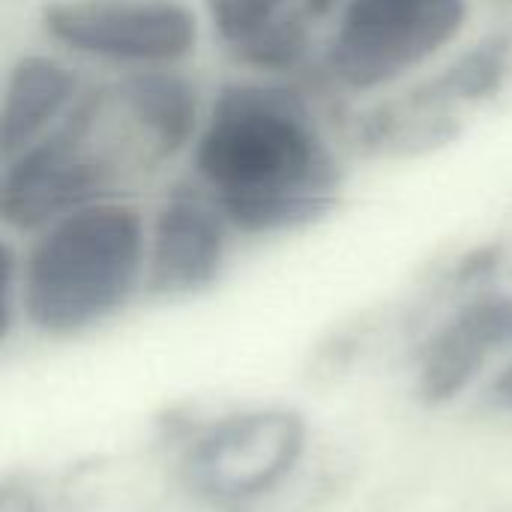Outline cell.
Segmentation results:
<instances>
[{
  "label": "cell",
  "instance_id": "cell-3",
  "mask_svg": "<svg viewBox=\"0 0 512 512\" xmlns=\"http://www.w3.org/2000/svg\"><path fill=\"white\" fill-rule=\"evenodd\" d=\"M471 21V0H342L318 66L345 96H378L438 60Z\"/></svg>",
  "mask_w": 512,
  "mask_h": 512
},
{
  "label": "cell",
  "instance_id": "cell-13",
  "mask_svg": "<svg viewBox=\"0 0 512 512\" xmlns=\"http://www.w3.org/2000/svg\"><path fill=\"white\" fill-rule=\"evenodd\" d=\"M0 512H36L33 510V504H30V498L27 495H12V492H6L3 495V507Z\"/></svg>",
  "mask_w": 512,
  "mask_h": 512
},
{
  "label": "cell",
  "instance_id": "cell-11",
  "mask_svg": "<svg viewBox=\"0 0 512 512\" xmlns=\"http://www.w3.org/2000/svg\"><path fill=\"white\" fill-rule=\"evenodd\" d=\"M512 72V39L504 33L486 36L459 51L435 75L399 93L408 105L444 120L465 123V114L495 99Z\"/></svg>",
  "mask_w": 512,
  "mask_h": 512
},
{
  "label": "cell",
  "instance_id": "cell-8",
  "mask_svg": "<svg viewBox=\"0 0 512 512\" xmlns=\"http://www.w3.org/2000/svg\"><path fill=\"white\" fill-rule=\"evenodd\" d=\"M219 48L261 78H288L324 48L342 0H201Z\"/></svg>",
  "mask_w": 512,
  "mask_h": 512
},
{
  "label": "cell",
  "instance_id": "cell-4",
  "mask_svg": "<svg viewBox=\"0 0 512 512\" xmlns=\"http://www.w3.org/2000/svg\"><path fill=\"white\" fill-rule=\"evenodd\" d=\"M309 456V423L288 405H252L198 426L177 456V483L207 507L243 512L279 495Z\"/></svg>",
  "mask_w": 512,
  "mask_h": 512
},
{
  "label": "cell",
  "instance_id": "cell-7",
  "mask_svg": "<svg viewBox=\"0 0 512 512\" xmlns=\"http://www.w3.org/2000/svg\"><path fill=\"white\" fill-rule=\"evenodd\" d=\"M234 237L225 213L195 180L177 183L150 216L144 294L153 300L207 294L228 270Z\"/></svg>",
  "mask_w": 512,
  "mask_h": 512
},
{
  "label": "cell",
  "instance_id": "cell-5",
  "mask_svg": "<svg viewBox=\"0 0 512 512\" xmlns=\"http://www.w3.org/2000/svg\"><path fill=\"white\" fill-rule=\"evenodd\" d=\"M39 30L63 54L117 72L174 69L195 54L201 36L183 0H48Z\"/></svg>",
  "mask_w": 512,
  "mask_h": 512
},
{
  "label": "cell",
  "instance_id": "cell-9",
  "mask_svg": "<svg viewBox=\"0 0 512 512\" xmlns=\"http://www.w3.org/2000/svg\"><path fill=\"white\" fill-rule=\"evenodd\" d=\"M512 351V294L480 288L465 294L417 351V396L429 408L474 390Z\"/></svg>",
  "mask_w": 512,
  "mask_h": 512
},
{
  "label": "cell",
  "instance_id": "cell-6",
  "mask_svg": "<svg viewBox=\"0 0 512 512\" xmlns=\"http://www.w3.org/2000/svg\"><path fill=\"white\" fill-rule=\"evenodd\" d=\"M105 198L129 195L120 177L63 120L33 147L3 159L0 222L18 237H30L60 216Z\"/></svg>",
  "mask_w": 512,
  "mask_h": 512
},
{
  "label": "cell",
  "instance_id": "cell-1",
  "mask_svg": "<svg viewBox=\"0 0 512 512\" xmlns=\"http://www.w3.org/2000/svg\"><path fill=\"white\" fill-rule=\"evenodd\" d=\"M189 165L237 237L249 240L318 225L339 207L348 180L309 93L261 75L213 93Z\"/></svg>",
  "mask_w": 512,
  "mask_h": 512
},
{
  "label": "cell",
  "instance_id": "cell-10",
  "mask_svg": "<svg viewBox=\"0 0 512 512\" xmlns=\"http://www.w3.org/2000/svg\"><path fill=\"white\" fill-rule=\"evenodd\" d=\"M87 81L81 72L45 51H30L15 57L3 81L0 105V153L3 159L18 156L45 138L78 102Z\"/></svg>",
  "mask_w": 512,
  "mask_h": 512
},
{
  "label": "cell",
  "instance_id": "cell-12",
  "mask_svg": "<svg viewBox=\"0 0 512 512\" xmlns=\"http://www.w3.org/2000/svg\"><path fill=\"white\" fill-rule=\"evenodd\" d=\"M486 405L498 414H512V354L489 375Z\"/></svg>",
  "mask_w": 512,
  "mask_h": 512
},
{
  "label": "cell",
  "instance_id": "cell-2",
  "mask_svg": "<svg viewBox=\"0 0 512 512\" xmlns=\"http://www.w3.org/2000/svg\"><path fill=\"white\" fill-rule=\"evenodd\" d=\"M150 219L132 198L78 207L18 249V321L78 339L123 315L147 282Z\"/></svg>",
  "mask_w": 512,
  "mask_h": 512
}]
</instances>
